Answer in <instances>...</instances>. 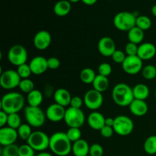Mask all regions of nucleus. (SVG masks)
Returning <instances> with one entry per match:
<instances>
[{
    "label": "nucleus",
    "instance_id": "obj_1",
    "mask_svg": "<svg viewBox=\"0 0 156 156\" xmlns=\"http://www.w3.org/2000/svg\"><path fill=\"white\" fill-rule=\"evenodd\" d=\"M73 143L64 132H56L50 137L49 148L57 156H67L72 152Z\"/></svg>",
    "mask_w": 156,
    "mask_h": 156
},
{
    "label": "nucleus",
    "instance_id": "obj_2",
    "mask_svg": "<svg viewBox=\"0 0 156 156\" xmlns=\"http://www.w3.org/2000/svg\"><path fill=\"white\" fill-rule=\"evenodd\" d=\"M24 98L21 93L11 91L5 94L1 100L2 111L8 114H16L24 108Z\"/></svg>",
    "mask_w": 156,
    "mask_h": 156
},
{
    "label": "nucleus",
    "instance_id": "obj_3",
    "mask_svg": "<svg viewBox=\"0 0 156 156\" xmlns=\"http://www.w3.org/2000/svg\"><path fill=\"white\" fill-rule=\"evenodd\" d=\"M112 98L120 107H129L134 100L133 88L126 83H118L112 90Z\"/></svg>",
    "mask_w": 156,
    "mask_h": 156
},
{
    "label": "nucleus",
    "instance_id": "obj_4",
    "mask_svg": "<svg viewBox=\"0 0 156 156\" xmlns=\"http://www.w3.org/2000/svg\"><path fill=\"white\" fill-rule=\"evenodd\" d=\"M136 17L133 13L129 12H118L114 16L113 23L117 30L128 32L136 26Z\"/></svg>",
    "mask_w": 156,
    "mask_h": 156
},
{
    "label": "nucleus",
    "instance_id": "obj_5",
    "mask_svg": "<svg viewBox=\"0 0 156 156\" xmlns=\"http://www.w3.org/2000/svg\"><path fill=\"white\" fill-rule=\"evenodd\" d=\"M24 116L27 123L32 127H41L47 119L46 114L40 107H25Z\"/></svg>",
    "mask_w": 156,
    "mask_h": 156
},
{
    "label": "nucleus",
    "instance_id": "obj_6",
    "mask_svg": "<svg viewBox=\"0 0 156 156\" xmlns=\"http://www.w3.org/2000/svg\"><path fill=\"white\" fill-rule=\"evenodd\" d=\"M27 143L35 151L44 152L50 146V137L42 131H34L27 140Z\"/></svg>",
    "mask_w": 156,
    "mask_h": 156
},
{
    "label": "nucleus",
    "instance_id": "obj_7",
    "mask_svg": "<svg viewBox=\"0 0 156 156\" xmlns=\"http://www.w3.org/2000/svg\"><path fill=\"white\" fill-rule=\"evenodd\" d=\"M64 121L69 127L80 128L84 125L85 116L82 109L69 107L66 111Z\"/></svg>",
    "mask_w": 156,
    "mask_h": 156
},
{
    "label": "nucleus",
    "instance_id": "obj_8",
    "mask_svg": "<svg viewBox=\"0 0 156 156\" xmlns=\"http://www.w3.org/2000/svg\"><path fill=\"white\" fill-rule=\"evenodd\" d=\"M114 132L120 136H126L132 133L134 129V123L132 119L126 115H119L114 118L113 126Z\"/></svg>",
    "mask_w": 156,
    "mask_h": 156
},
{
    "label": "nucleus",
    "instance_id": "obj_9",
    "mask_svg": "<svg viewBox=\"0 0 156 156\" xmlns=\"http://www.w3.org/2000/svg\"><path fill=\"white\" fill-rule=\"evenodd\" d=\"M28 58L27 51L24 47L19 44L14 45L8 52V59L11 64L16 66L26 63Z\"/></svg>",
    "mask_w": 156,
    "mask_h": 156
},
{
    "label": "nucleus",
    "instance_id": "obj_10",
    "mask_svg": "<svg viewBox=\"0 0 156 156\" xmlns=\"http://www.w3.org/2000/svg\"><path fill=\"white\" fill-rule=\"evenodd\" d=\"M21 79L17 71L8 69L2 72L0 76V85L5 90H12L19 86Z\"/></svg>",
    "mask_w": 156,
    "mask_h": 156
},
{
    "label": "nucleus",
    "instance_id": "obj_11",
    "mask_svg": "<svg viewBox=\"0 0 156 156\" xmlns=\"http://www.w3.org/2000/svg\"><path fill=\"white\" fill-rule=\"evenodd\" d=\"M83 100L86 108L94 111L99 109L102 106L104 102V98L102 93L92 88L85 92Z\"/></svg>",
    "mask_w": 156,
    "mask_h": 156
},
{
    "label": "nucleus",
    "instance_id": "obj_12",
    "mask_svg": "<svg viewBox=\"0 0 156 156\" xmlns=\"http://www.w3.org/2000/svg\"><path fill=\"white\" fill-rule=\"evenodd\" d=\"M122 68L126 74L136 75L143 69V60L138 56H127L122 63Z\"/></svg>",
    "mask_w": 156,
    "mask_h": 156
},
{
    "label": "nucleus",
    "instance_id": "obj_13",
    "mask_svg": "<svg viewBox=\"0 0 156 156\" xmlns=\"http://www.w3.org/2000/svg\"><path fill=\"white\" fill-rule=\"evenodd\" d=\"M66 111V109L64 107L56 103L52 104L50 106L47 107V110H46V117L50 121L57 123L62 120H64Z\"/></svg>",
    "mask_w": 156,
    "mask_h": 156
},
{
    "label": "nucleus",
    "instance_id": "obj_14",
    "mask_svg": "<svg viewBox=\"0 0 156 156\" xmlns=\"http://www.w3.org/2000/svg\"><path fill=\"white\" fill-rule=\"evenodd\" d=\"M52 42V37L50 32L46 30H41L37 32L34 37L33 43L35 48L39 50H45L50 47Z\"/></svg>",
    "mask_w": 156,
    "mask_h": 156
},
{
    "label": "nucleus",
    "instance_id": "obj_15",
    "mask_svg": "<svg viewBox=\"0 0 156 156\" xmlns=\"http://www.w3.org/2000/svg\"><path fill=\"white\" fill-rule=\"evenodd\" d=\"M98 50L101 55L105 57H111L113 53L117 50L116 44L110 37H103L98 44Z\"/></svg>",
    "mask_w": 156,
    "mask_h": 156
},
{
    "label": "nucleus",
    "instance_id": "obj_16",
    "mask_svg": "<svg viewBox=\"0 0 156 156\" xmlns=\"http://www.w3.org/2000/svg\"><path fill=\"white\" fill-rule=\"evenodd\" d=\"M18 137L17 129L9 126L0 128V144L3 146L15 144Z\"/></svg>",
    "mask_w": 156,
    "mask_h": 156
},
{
    "label": "nucleus",
    "instance_id": "obj_17",
    "mask_svg": "<svg viewBox=\"0 0 156 156\" xmlns=\"http://www.w3.org/2000/svg\"><path fill=\"white\" fill-rule=\"evenodd\" d=\"M29 66L31 69L32 74L40 76L42 75L48 69L47 59L41 56H37L31 59Z\"/></svg>",
    "mask_w": 156,
    "mask_h": 156
},
{
    "label": "nucleus",
    "instance_id": "obj_18",
    "mask_svg": "<svg viewBox=\"0 0 156 156\" xmlns=\"http://www.w3.org/2000/svg\"><path fill=\"white\" fill-rule=\"evenodd\" d=\"M156 55V47L149 42L142 43L138 48L137 56L142 60H149Z\"/></svg>",
    "mask_w": 156,
    "mask_h": 156
},
{
    "label": "nucleus",
    "instance_id": "obj_19",
    "mask_svg": "<svg viewBox=\"0 0 156 156\" xmlns=\"http://www.w3.org/2000/svg\"><path fill=\"white\" fill-rule=\"evenodd\" d=\"M105 117L98 111H92L87 118V122L91 129L100 131L105 126Z\"/></svg>",
    "mask_w": 156,
    "mask_h": 156
},
{
    "label": "nucleus",
    "instance_id": "obj_20",
    "mask_svg": "<svg viewBox=\"0 0 156 156\" xmlns=\"http://www.w3.org/2000/svg\"><path fill=\"white\" fill-rule=\"evenodd\" d=\"M72 98L73 96L71 95L69 91L66 88H58L55 91L54 94H53L55 103L64 108L69 106Z\"/></svg>",
    "mask_w": 156,
    "mask_h": 156
},
{
    "label": "nucleus",
    "instance_id": "obj_21",
    "mask_svg": "<svg viewBox=\"0 0 156 156\" xmlns=\"http://www.w3.org/2000/svg\"><path fill=\"white\" fill-rule=\"evenodd\" d=\"M129 108L130 112L136 117H143L147 114L149 110V107L146 102L138 99H134L129 105Z\"/></svg>",
    "mask_w": 156,
    "mask_h": 156
},
{
    "label": "nucleus",
    "instance_id": "obj_22",
    "mask_svg": "<svg viewBox=\"0 0 156 156\" xmlns=\"http://www.w3.org/2000/svg\"><path fill=\"white\" fill-rule=\"evenodd\" d=\"M89 149L90 146L88 142L81 139L73 143L72 152L75 156H87L89 155Z\"/></svg>",
    "mask_w": 156,
    "mask_h": 156
},
{
    "label": "nucleus",
    "instance_id": "obj_23",
    "mask_svg": "<svg viewBox=\"0 0 156 156\" xmlns=\"http://www.w3.org/2000/svg\"><path fill=\"white\" fill-rule=\"evenodd\" d=\"M71 9V2L69 0H59L53 6V12L57 16L64 17L69 15Z\"/></svg>",
    "mask_w": 156,
    "mask_h": 156
},
{
    "label": "nucleus",
    "instance_id": "obj_24",
    "mask_svg": "<svg viewBox=\"0 0 156 156\" xmlns=\"http://www.w3.org/2000/svg\"><path fill=\"white\" fill-rule=\"evenodd\" d=\"M133 92L134 99L145 101L149 96V88L145 84L139 83L133 88Z\"/></svg>",
    "mask_w": 156,
    "mask_h": 156
},
{
    "label": "nucleus",
    "instance_id": "obj_25",
    "mask_svg": "<svg viewBox=\"0 0 156 156\" xmlns=\"http://www.w3.org/2000/svg\"><path fill=\"white\" fill-rule=\"evenodd\" d=\"M93 88L101 93H103L108 90L109 87V79L106 76L97 75L92 83Z\"/></svg>",
    "mask_w": 156,
    "mask_h": 156
},
{
    "label": "nucleus",
    "instance_id": "obj_26",
    "mask_svg": "<svg viewBox=\"0 0 156 156\" xmlns=\"http://www.w3.org/2000/svg\"><path fill=\"white\" fill-rule=\"evenodd\" d=\"M127 33L129 42L133 43L137 45L142 44L143 39H144V30H141L138 27L135 26L130 30H129Z\"/></svg>",
    "mask_w": 156,
    "mask_h": 156
},
{
    "label": "nucleus",
    "instance_id": "obj_27",
    "mask_svg": "<svg viewBox=\"0 0 156 156\" xmlns=\"http://www.w3.org/2000/svg\"><path fill=\"white\" fill-rule=\"evenodd\" d=\"M44 100V96L42 92L37 89H34L27 94V101L28 104V106L31 107H40L41 103Z\"/></svg>",
    "mask_w": 156,
    "mask_h": 156
},
{
    "label": "nucleus",
    "instance_id": "obj_28",
    "mask_svg": "<svg viewBox=\"0 0 156 156\" xmlns=\"http://www.w3.org/2000/svg\"><path fill=\"white\" fill-rule=\"evenodd\" d=\"M95 72L91 68H85L81 71L80 79L85 84H92L95 79Z\"/></svg>",
    "mask_w": 156,
    "mask_h": 156
},
{
    "label": "nucleus",
    "instance_id": "obj_29",
    "mask_svg": "<svg viewBox=\"0 0 156 156\" xmlns=\"http://www.w3.org/2000/svg\"><path fill=\"white\" fill-rule=\"evenodd\" d=\"M144 151L149 155L156 154V136H150L148 137L143 144Z\"/></svg>",
    "mask_w": 156,
    "mask_h": 156
},
{
    "label": "nucleus",
    "instance_id": "obj_30",
    "mask_svg": "<svg viewBox=\"0 0 156 156\" xmlns=\"http://www.w3.org/2000/svg\"><path fill=\"white\" fill-rule=\"evenodd\" d=\"M136 26L145 31V30H149L151 27V26H152V21L146 15H140V16L136 17Z\"/></svg>",
    "mask_w": 156,
    "mask_h": 156
},
{
    "label": "nucleus",
    "instance_id": "obj_31",
    "mask_svg": "<svg viewBox=\"0 0 156 156\" xmlns=\"http://www.w3.org/2000/svg\"><path fill=\"white\" fill-rule=\"evenodd\" d=\"M17 131H18V137L21 140H25V141L28 140V138L30 136L32 133H33L32 132L31 126L28 123H22L19 126V128L17 129Z\"/></svg>",
    "mask_w": 156,
    "mask_h": 156
},
{
    "label": "nucleus",
    "instance_id": "obj_32",
    "mask_svg": "<svg viewBox=\"0 0 156 156\" xmlns=\"http://www.w3.org/2000/svg\"><path fill=\"white\" fill-rule=\"evenodd\" d=\"M18 88L21 91V92L24 93V94H29L32 91L35 89L34 88V83L33 81L30 79H21L20 82L19 86Z\"/></svg>",
    "mask_w": 156,
    "mask_h": 156
},
{
    "label": "nucleus",
    "instance_id": "obj_33",
    "mask_svg": "<svg viewBox=\"0 0 156 156\" xmlns=\"http://www.w3.org/2000/svg\"><path fill=\"white\" fill-rule=\"evenodd\" d=\"M142 76L146 80H152L156 78V66L154 65H147L142 69Z\"/></svg>",
    "mask_w": 156,
    "mask_h": 156
},
{
    "label": "nucleus",
    "instance_id": "obj_34",
    "mask_svg": "<svg viewBox=\"0 0 156 156\" xmlns=\"http://www.w3.org/2000/svg\"><path fill=\"white\" fill-rule=\"evenodd\" d=\"M21 124L22 123H21V117H20L18 113H16V114H9L7 123L8 126L12 128V129H18Z\"/></svg>",
    "mask_w": 156,
    "mask_h": 156
},
{
    "label": "nucleus",
    "instance_id": "obj_35",
    "mask_svg": "<svg viewBox=\"0 0 156 156\" xmlns=\"http://www.w3.org/2000/svg\"><path fill=\"white\" fill-rule=\"evenodd\" d=\"M66 133L73 143L82 139V131H81L80 128L70 127L66 132Z\"/></svg>",
    "mask_w": 156,
    "mask_h": 156
},
{
    "label": "nucleus",
    "instance_id": "obj_36",
    "mask_svg": "<svg viewBox=\"0 0 156 156\" xmlns=\"http://www.w3.org/2000/svg\"><path fill=\"white\" fill-rule=\"evenodd\" d=\"M19 146L16 144H12L9 146H3L2 150V156H18Z\"/></svg>",
    "mask_w": 156,
    "mask_h": 156
},
{
    "label": "nucleus",
    "instance_id": "obj_37",
    "mask_svg": "<svg viewBox=\"0 0 156 156\" xmlns=\"http://www.w3.org/2000/svg\"><path fill=\"white\" fill-rule=\"evenodd\" d=\"M16 71L21 79H29L30 75L32 74L30 66H29V64L27 63H24L23 65L18 66V69H17Z\"/></svg>",
    "mask_w": 156,
    "mask_h": 156
},
{
    "label": "nucleus",
    "instance_id": "obj_38",
    "mask_svg": "<svg viewBox=\"0 0 156 156\" xmlns=\"http://www.w3.org/2000/svg\"><path fill=\"white\" fill-rule=\"evenodd\" d=\"M35 150L27 143L19 146L18 156H34Z\"/></svg>",
    "mask_w": 156,
    "mask_h": 156
},
{
    "label": "nucleus",
    "instance_id": "obj_39",
    "mask_svg": "<svg viewBox=\"0 0 156 156\" xmlns=\"http://www.w3.org/2000/svg\"><path fill=\"white\" fill-rule=\"evenodd\" d=\"M98 71V74L101 76L108 77L112 73V67H111V64H109L108 62H102L99 65Z\"/></svg>",
    "mask_w": 156,
    "mask_h": 156
},
{
    "label": "nucleus",
    "instance_id": "obj_40",
    "mask_svg": "<svg viewBox=\"0 0 156 156\" xmlns=\"http://www.w3.org/2000/svg\"><path fill=\"white\" fill-rule=\"evenodd\" d=\"M104 149L98 143H94L90 146V156H104Z\"/></svg>",
    "mask_w": 156,
    "mask_h": 156
},
{
    "label": "nucleus",
    "instance_id": "obj_41",
    "mask_svg": "<svg viewBox=\"0 0 156 156\" xmlns=\"http://www.w3.org/2000/svg\"><path fill=\"white\" fill-rule=\"evenodd\" d=\"M139 46L133 43L128 42L125 46V53L126 56H137Z\"/></svg>",
    "mask_w": 156,
    "mask_h": 156
},
{
    "label": "nucleus",
    "instance_id": "obj_42",
    "mask_svg": "<svg viewBox=\"0 0 156 156\" xmlns=\"http://www.w3.org/2000/svg\"><path fill=\"white\" fill-rule=\"evenodd\" d=\"M126 56H126V53H125L124 52H123L122 50H116L115 52L113 53L111 58H112L113 61H114V62H116V63L117 64H121L122 65V63L124 62Z\"/></svg>",
    "mask_w": 156,
    "mask_h": 156
},
{
    "label": "nucleus",
    "instance_id": "obj_43",
    "mask_svg": "<svg viewBox=\"0 0 156 156\" xmlns=\"http://www.w3.org/2000/svg\"><path fill=\"white\" fill-rule=\"evenodd\" d=\"M60 60L58 58L54 57H50L47 59V65H48L49 69L55 70L57 69L59 66H60Z\"/></svg>",
    "mask_w": 156,
    "mask_h": 156
},
{
    "label": "nucleus",
    "instance_id": "obj_44",
    "mask_svg": "<svg viewBox=\"0 0 156 156\" xmlns=\"http://www.w3.org/2000/svg\"><path fill=\"white\" fill-rule=\"evenodd\" d=\"M84 104V100L81 98L79 96H73L71 99L69 107L73 108H77V109H81L82 105Z\"/></svg>",
    "mask_w": 156,
    "mask_h": 156
},
{
    "label": "nucleus",
    "instance_id": "obj_45",
    "mask_svg": "<svg viewBox=\"0 0 156 156\" xmlns=\"http://www.w3.org/2000/svg\"><path fill=\"white\" fill-rule=\"evenodd\" d=\"M114 128L108 126H105L100 130L101 135L103 137H105V138H111V137L113 136V134H114Z\"/></svg>",
    "mask_w": 156,
    "mask_h": 156
},
{
    "label": "nucleus",
    "instance_id": "obj_46",
    "mask_svg": "<svg viewBox=\"0 0 156 156\" xmlns=\"http://www.w3.org/2000/svg\"><path fill=\"white\" fill-rule=\"evenodd\" d=\"M8 117H9V114L3 111H0V127H5L7 125Z\"/></svg>",
    "mask_w": 156,
    "mask_h": 156
},
{
    "label": "nucleus",
    "instance_id": "obj_47",
    "mask_svg": "<svg viewBox=\"0 0 156 156\" xmlns=\"http://www.w3.org/2000/svg\"><path fill=\"white\" fill-rule=\"evenodd\" d=\"M114 124V118L112 117H108V118L105 119V126H111L113 127Z\"/></svg>",
    "mask_w": 156,
    "mask_h": 156
},
{
    "label": "nucleus",
    "instance_id": "obj_48",
    "mask_svg": "<svg viewBox=\"0 0 156 156\" xmlns=\"http://www.w3.org/2000/svg\"><path fill=\"white\" fill-rule=\"evenodd\" d=\"M81 1L87 5H93L97 2L98 0H81Z\"/></svg>",
    "mask_w": 156,
    "mask_h": 156
},
{
    "label": "nucleus",
    "instance_id": "obj_49",
    "mask_svg": "<svg viewBox=\"0 0 156 156\" xmlns=\"http://www.w3.org/2000/svg\"><path fill=\"white\" fill-rule=\"evenodd\" d=\"M36 156H53L51 153H49L47 152H41L40 153H38Z\"/></svg>",
    "mask_w": 156,
    "mask_h": 156
},
{
    "label": "nucleus",
    "instance_id": "obj_50",
    "mask_svg": "<svg viewBox=\"0 0 156 156\" xmlns=\"http://www.w3.org/2000/svg\"><path fill=\"white\" fill-rule=\"evenodd\" d=\"M151 12H152V15H153L155 17H156V5L152 6V9H151Z\"/></svg>",
    "mask_w": 156,
    "mask_h": 156
},
{
    "label": "nucleus",
    "instance_id": "obj_51",
    "mask_svg": "<svg viewBox=\"0 0 156 156\" xmlns=\"http://www.w3.org/2000/svg\"><path fill=\"white\" fill-rule=\"evenodd\" d=\"M69 1L71 3H77L79 2V1H81V0H69Z\"/></svg>",
    "mask_w": 156,
    "mask_h": 156
},
{
    "label": "nucleus",
    "instance_id": "obj_52",
    "mask_svg": "<svg viewBox=\"0 0 156 156\" xmlns=\"http://www.w3.org/2000/svg\"><path fill=\"white\" fill-rule=\"evenodd\" d=\"M155 98H156V89H155Z\"/></svg>",
    "mask_w": 156,
    "mask_h": 156
},
{
    "label": "nucleus",
    "instance_id": "obj_53",
    "mask_svg": "<svg viewBox=\"0 0 156 156\" xmlns=\"http://www.w3.org/2000/svg\"><path fill=\"white\" fill-rule=\"evenodd\" d=\"M115 156H119V155H115Z\"/></svg>",
    "mask_w": 156,
    "mask_h": 156
},
{
    "label": "nucleus",
    "instance_id": "obj_54",
    "mask_svg": "<svg viewBox=\"0 0 156 156\" xmlns=\"http://www.w3.org/2000/svg\"><path fill=\"white\" fill-rule=\"evenodd\" d=\"M87 156H90V155H87Z\"/></svg>",
    "mask_w": 156,
    "mask_h": 156
},
{
    "label": "nucleus",
    "instance_id": "obj_55",
    "mask_svg": "<svg viewBox=\"0 0 156 156\" xmlns=\"http://www.w3.org/2000/svg\"><path fill=\"white\" fill-rule=\"evenodd\" d=\"M110 1H111V0H110Z\"/></svg>",
    "mask_w": 156,
    "mask_h": 156
}]
</instances>
